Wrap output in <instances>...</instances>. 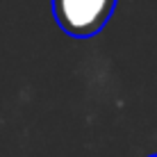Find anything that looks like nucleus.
Instances as JSON below:
<instances>
[{"mask_svg":"<svg viewBox=\"0 0 157 157\" xmlns=\"http://www.w3.org/2000/svg\"><path fill=\"white\" fill-rule=\"evenodd\" d=\"M114 7L116 0H52V16L68 36L86 39L105 28Z\"/></svg>","mask_w":157,"mask_h":157,"instance_id":"f257e3e1","label":"nucleus"},{"mask_svg":"<svg viewBox=\"0 0 157 157\" xmlns=\"http://www.w3.org/2000/svg\"><path fill=\"white\" fill-rule=\"evenodd\" d=\"M150 157H157V155H150Z\"/></svg>","mask_w":157,"mask_h":157,"instance_id":"f03ea898","label":"nucleus"}]
</instances>
